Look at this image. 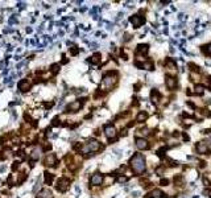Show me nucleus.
Here are the masks:
<instances>
[{"label":"nucleus","instance_id":"obj_1","mask_svg":"<svg viewBox=\"0 0 211 198\" xmlns=\"http://www.w3.org/2000/svg\"><path fill=\"white\" fill-rule=\"evenodd\" d=\"M129 164H131V169L135 174H141L145 172V160H144L143 155L135 153L133 157L131 159Z\"/></svg>","mask_w":211,"mask_h":198},{"label":"nucleus","instance_id":"obj_2","mask_svg":"<svg viewBox=\"0 0 211 198\" xmlns=\"http://www.w3.org/2000/svg\"><path fill=\"white\" fill-rule=\"evenodd\" d=\"M118 82V73L116 71H110L103 77V87L106 88H112L115 83Z\"/></svg>","mask_w":211,"mask_h":198},{"label":"nucleus","instance_id":"obj_3","mask_svg":"<svg viewBox=\"0 0 211 198\" xmlns=\"http://www.w3.org/2000/svg\"><path fill=\"white\" fill-rule=\"evenodd\" d=\"M103 147H102V144L99 143V141H96V140H91V141H88L87 144H86V147L83 148V152H98V151H100Z\"/></svg>","mask_w":211,"mask_h":198},{"label":"nucleus","instance_id":"obj_4","mask_svg":"<svg viewBox=\"0 0 211 198\" xmlns=\"http://www.w3.org/2000/svg\"><path fill=\"white\" fill-rule=\"evenodd\" d=\"M84 101V99H81V101H75V102H71L66 106V112H77L81 110L82 107V102Z\"/></svg>","mask_w":211,"mask_h":198},{"label":"nucleus","instance_id":"obj_5","mask_svg":"<svg viewBox=\"0 0 211 198\" xmlns=\"http://www.w3.org/2000/svg\"><path fill=\"white\" fill-rule=\"evenodd\" d=\"M129 21L132 23V25H133L135 28H139L140 25H143V24L145 23V19H144L143 16L133 15V16H131V17H129Z\"/></svg>","mask_w":211,"mask_h":198},{"label":"nucleus","instance_id":"obj_6","mask_svg":"<svg viewBox=\"0 0 211 198\" xmlns=\"http://www.w3.org/2000/svg\"><path fill=\"white\" fill-rule=\"evenodd\" d=\"M69 185H70V181L67 180V178H59L58 180V182H57V190H59V191H66L67 189H69Z\"/></svg>","mask_w":211,"mask_h":198},{"label":"nucleus","instance_id":"obj_7","mask_svg":"<svg viewBox=\"0 0 211 198\" xmlns=\"http://www.w3.org/2000/svg\"><path fill=\"white\" fill-rule=\"evenodd\" d=\"M103 180H104L103 174H100V173H95V174H92V176H91V178H90V184H91L92 186H98V185H102Z\"/></svg>","mask_w":211,"mask_h":198},{"label":"nucleus","instance_id":"obj_8","mask_svg":"<svg viewBox=\"0 0 211 198\" xmlns=\"http://www.w3.org/2000/svg\"><path fill=\"white\" fill-rule=\"evenodd\" d=\"M31 87H32V83H31V81H28V79H21V81L19 82V88H20L21 92L29 91Z\"/></svg>","mask_w":211,"mask_h":198},{"label":"nucleus","instance_id":"obj_9","mask_svg":"<svg viewBox=\"0 0 211 198\" xmlns=\"http://www.w3.org/2000/svg\"><path fill=\"white\" fill-rule=\"evenodd\" d=\"M136 147H137L140 151H145V149L149 148V143H148L145 139H143V137H137V139H136Z\"/></svg>","mask_w":211,"mask_h":198},{"label":"nucleus","instance_id":"obj_10","mask_svg":"<svg viewBox=\"0 0 211 198\" xmlns=\"http://www.w3.org/2000/svg\"><path fill=\"white\" fill-rule=\"evenodd\" d=\"M104 132H106V136H107L108 139H114V137L116 136V128H115L112 124H110V126H106V128H104Z\"/></svg>","mask_w":211,"mask_h":198},{"label":"nucleus","instance_id":"obj_11","mask_svg":"<svg viewBox=\"0 0 211 198\" xmlns=\"http://www.w3.org/2000/svg\"><path fill=\"white\" fill-rule=\"evenodd\" d=\"M54 162H56V156H54L53 153L46 155V157H45V160H44V165H45V166H53Z\"/></svg>","mask_w":211,"mask_h":198},{"label":"nucleus","instance_id":"obj_12","mask_svg":"<svg viewBox=\"0 0 211 198\" xmlns=\"http://www.w3.org/2000/svg\"><path fill=\"white\" fill-rule=\"evenodd\" d=\"M166 87L170 88V90L175 88V87H177V79H175L174 77L168 75V77H166Z\"/></svg>","mask_w":211,"mask_h":198},{"label":"nucleus","instance_id":"obj_13","mask_svg":"<svg viewBox=\"0 0 211 198\" xmlns=\"http://www.w3.org/2000/svg\"><path fill=\"white\" fill-rule=\"evenodd\" d=\"M197 152L198 153H207L208 152V147L206 145V143H198L197 144Z\"/></svg>","mask_w":211,"mask_h":198},{"label":"nucleus","instance_id":"obj_14","mask_svg":"<svg viewBox=\"0 0 211 198\" xmlns=\"http://www.w3.org/2000/svg\"><path fill=\"white\" fill-rule=\"evenodd\" d=\"M136 65H137L139 67L144 69V70H153V63H152L150 61H147V62H144V63H139V62H136Z\"/></svg>","mask_w":211,"mask_h":198},{"label":"nucleus","instance_id":"obj_15","mask_svg":"<svg viewBox=\"0 0 211 198\" xmlns=\"http://www.w3.org/2000/svg\"><path fill=\"white\" fill-rule=\"evenodd\" d=\"M37 198H53V194H52V191H50V190L44 189V190H41V191L38 193Z\"/></svg>","mask_w":211,"mask_h":198},{"label":"nucleus","instance_id":"obj_16","mask_svg":"<svg viewBox=\"0 0 211 198\" xmlns=\"http://www.w3.org/2000/svg\"><path fill=\"white\" fill-rule=\"evenodd\" d=\"M160 92L157 91V90H152V92H150V99H152V102L153 103H158L160 102Z\"/></svg>","mask_w":211,"mask_h":198},{"label":"nucleus","instance_id":"obj_17","mask_svg":"<svg viewBox=\"0 0 211 198\" xmlns=\"http://www.w3.org/2000/svg\"><path fill=\"white\" fill-rule=\"evenodd\" d=\"M40 155H41V149L40 148H34L32 151V153H31V157H32L31 161H37L40 159Z\"/></svg>","mask_w":211,"mask_h":198},{"label":"nucleus","instance_id":"obj_18","mask_svg":"<svg viewBox=\"0 0 211 198\" xmlns=\"http://www.w3.org/2000/svg\"><path fill=\"white\" fill-rule=\"evenodd\" d=\"M148 50H149V48H148V45H147V44H141V45H139V46H137V53H139V54L145 56V54L148 53Z\"/></svg>","mask_w":211,"mask_h":198},{"label":"nucleus","instance_id":"obj_19","mask_svg":"<svg viewBox=\"0 0 211 198\" xmlns=\"http://www.w3.org/2000/svg\"><path fill=\"white\" fill-rule=\"evenodd\" d=\"M161 195H164V194H162V191H161L160 189H154V190H152L150 193H148V194L145 195V198H149V197H154V198H157V197H161Z\"/></svg>","mask_w":211,"mask_h":198},{"label":"nucleus","instance_id":"obj_20","mask_svg":"<svg viewBox=\"0 0 211 198\" xmlns=\"http://www.w3.org/2000/svg\"><path fill=\"white\" fill-rule=\"evenodd\" d=\"M88 62L92 63V65H98V63L100 62V54H99V53H98V54H94V56L88 60Z\"/></svg>","mask_w":211,"mask_h":198},{"label":"nucleus","instance_id":"obj_21","mask_svg":"<svg viewBox=\"0 0 211 198\" xmlns=\"http://www.w3.org/2000/svg\"><path fill=\"white\" fill-rule=\"evenodd\" d=\"M147 119H148V114H147L145 111H141V112H139V115H137V122L143 123V122H145Z\"/></svg>","mask_w":211,"mask_h":198},{"label":"nucleus","instance_id":"obj_22","mask_svg":"<svg viewBox=\"0 0 211 198\" xmlns=\"http://www.w3.org/2000/svg\"><path fill=\"white\" fill-rule=\"evenodd\" d=\"M174 184L178 185V186H183V184H185L183 177H182V176H175V177H174Z\"/></svg>","mask_w":211,"mask_h":198},{"label":"nucleus","instance_id":"obj_23","mask_svg":"<svg viewBox=\"0 0 211 198\" xmlns=\"http://www.w3.org/2000/svg\"><path fill=\"white\" fill-rule=\"evenodd\" d=\"M202 52H203L206 56H211V44H207V45L202 46Z\"/></svg>","mask_w":211,"mask_h":198},{"label":"nucleus","instance_id":"obj_24","mask_svg":"<svg viewBox=\"0 0 211 198\" xmlns=\"http://www.w3.org/2000/svg\"><path fill=\"white\" fill-rule=\"evenodd\" d=\"M53 178H54V176L52 174V173H45V182L48 184V185H50L52 182H53Z\"/></svg>","mask_w":211,"mask_h":198},{"label":"nucleus","instance_id":"obj_25","mask_svg":"<svg viewBox=\"0 0 211 198\" xmlns=\"http://www.w3.org/2000/svg\"><path fill=\"white\" fill-rule=\"evenodd\" d=\"M128 181V177L127 176H119L118 178H116V182L118 184H125Z\"/></svg>","mask_w":211,"mask_h":198},{"label":"nucleus","instance_id":"obj_26","mask_svg":"<svg viewBox=\"0 0 211 198\" xmlns=\"http://www.w3.org/2000/svg\"><path fill=\"white\" fill-rule=\"evenodd\" d=\"M50 71H52L53 74H57V73L59 71V65H58V63L52 65V66H50Z\"/></svg>","mask_w":211,"mask_h":198},{"label":"nucleus","instance_id":"obj_27","mask_svg":"<svg viewBox=\"0 0 211 198\" xmlns=\"http://www.w3.org/2000/svg\"><path fill=\"white\" fill-rule=\"evenodd\" d=\"M166 66H168L169 69H175V62L169 58V60H166Z\"/></svg>","mask_w":211,"mask_h":198},{"label":"nucleus","instance_id":"obj_28","mask_svg":"<svg viewBox=\"0 0 211 198\" xmlns=\"http://www.w3.org/2000/svg\"><path fill=\"white\" fill-rule=\"evenodd\" d=\"M203 90H204V86H203V85H197V86H195V92H197V94H202Z\"/></svg>","mask_w":211,"mask_h":198},{"label":"nucleus","instance_id":"obj_29","mask_svg":"<svg viewBox=\"0 0 211 198\" xmlns=\"http://www.w3.org/2000/svg\"><path fill=\"white\" fill-rule=\"evenodd\" d=\"M165 151H166V148H160V149L157 151V155H158L160 157H164V156H165Z\"/></svg>","mask_w":211,"mask_h":198},{"label":"nucleus","instance_id":"obj_30","mask_svg":"<svg viewBox=\"0 0 211 198\" xmlns=\"http://www.w3.org/2000/svg\"><path fill=\"white\" fill-rule=\"evenodd\" d=\"M189 67H190L191 70H194V71H199V67H198L197 65H194V63H189Z\"/></svg>","mask_w":211,"mask_h":198},{"label":"nucleus","instance_id":"obj_31","mask_svg":"<svg viewBox=\"0 0 211 198\" xmlns=\"http://www.w3.org/2000/svg\"><path fill=\"white\" fill-rule=\"evenodd\" d=\"M160 184H161L162 186H166V185L169 184V180H166V178H162V180L160 181Z\"/></svg>","mask_w":211,"mask_h":198},{"label":"nucleus","instance_id":"obj_32","mask_svg":"<svg viewBox=\"0 0 211 198\" xmlns=\"http://www.w3.org/2000/svg\"><path fill=\"white\" fill-rule=\"evenodd\" d=\"M202 181H203V184H204L206 186H211V182H210V181H208L206 177H203V178H202Z\"/></svg>","mask_w":211,"mask_h":198},{"label":"nucleus","instance_id":"obj_33","mask_svg":"<svg viewBox=\"0 0 211 198\" xmlns=\"http://www.w3.org/2000/svg\"><path fill=\"white\" fill-rule=\"evenodd\" d=\"M17 156H19V157L23 160V159L25 157V153H24V151H19V152H17Z\"/></svg>","mask_w":211,"mask_h":198},{"label":"nucleus","instance_id":"obj_34","mask_svg":"<svg viewBox=\"0 0 211 198\" xmlns=\"http://www.w3.org/2000/svg\"><path fill=\"white\" fill-rule=\"evenodd\" d=\"M156 173H157L158 176H161V174L164 173V168H161V166H160V168H157V169H156Z\"/></svg>","mask_w":211,"mask_h":198},{"label":"nucleus","instance_id":"obj_35","mask_svg":"<svg viewBox=\"0 0 211 198\" xmlns=\"http://www.w3.org/2000/svg\"><path fill=\"white\" fill-rule=\"evenodd\" d=\"M52 124H53V126H59V120H58V118H54V119H53V122H52Z\"/></svg>","mask_w":211,"mask_h":198},{"label":"nucleus","instance_id":"obj_36","mask_svg":"<svg viewBox=\"0 0 211 198\" xmlns=\"http://www.w3.org/2000/svg\"><path fill=\"white\" fill-rule=\"evenodd\" d=\"M70 52H71V54H74V56H75V54H78V49H77V46H74Z\"/></svg>","mask_w":211,"mask_h":198},{"label":"nucleus","instance_id":"obj_37","mask_svg":"<svg viewBox=\"0 0 211 198\" xmlns=\"http://www.w3.org/2000/svg\"><path fill=\"white\" fill-rule=\"evenodd\" d=\"M19 168V162L16 161V162H13V166H12V170H16Z\"/></svg>","mask_w":211,"mask_h":198},{"label":"nucleus","instance_id":"obj_38","mask_svg":"<svg viewBox=\"0 0 211 198\" xmlns=\"http://www.w3.org/2000/svg\"><path fill=\"white\" fill-rule=\"evenodd\" d=\"M25 3H19V8H25Z\"/></svg>","mask_w":211,"mask_h":198},{"label":"nucleus","instance_id":"obj_39","mask_svg":"<svg viewBox=\"0 0 211 198\" xmlns=\"http://www.w3.org/2000/svg\"><path fill=\"white\" fill-rule=\"evenodd\" d=\"M6 169H7V168H6V166H4V165H3V166H2V168H0V172H4V170H6Z\"/></svg>","mask_w":211,"mask_h":198},{"label":"nucleus","instance_id":"obj_40","mask_svg":"<svg viewBox=\"0 0 211 198\" xmlns=\"http://www.w3.org/2000/svg\"><path fill=\"white\" fill-rule=\"evenodd\" d=\"M208 87H210V90H211V79H210V85H208Z\"/></svg>","mask_w":211,"mask_h":198}]
</instances>
